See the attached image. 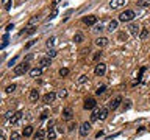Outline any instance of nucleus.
Segmentation results:
<instances>
[{
  "instance_id": "nucleus-1",
  "label": "nucleus",
  "mask_w": 150,
  "mask_h": 140,
  "mask_svg": "<svg viewBox=\"0 0 150 140\" xmlns=\"http://www.w3.org/2000/svg\"><path fill=\"white\" fill-rule=\"evenodd\" d=\"M134 17H136V14H134L133 9H127V11H124V13L119 16V20H120V22H131Z\"/></svg>"
},
{
  "instance_id": "nucleus-42",
  "label": "nucleus",
  "mask_w": 150,
  "mask_h": 140,
  "mask_svg": "<svg viewBox=\"0 0 150 140\" xmlns=\"http://www.w3.org/2000/svg\"><path fill=\"white\" fill-rule=\"evenodd\" d=\"M56 14H58V9H56V8H53V11H52V14H50V19L56 17Z\"/></svg>"
},
{
  "instance_id": "nucleus-18",
  "label": "nucleus",
  "mask_w": 150,
  "mask_h": 140,
  "mask_svg": "<svg viewBox=\"0 0 150 140\" xmlns=\"http://www.w3.org/2000/svg\"><path fill=\"white\" fill-rule=\"evenodd\" d=\"M21 118H22V112H16V114L13 115V118L9 120V121H11V125H16V123H17V121L21 120Z\"/></svg>"
},
{
  "instance_id": "nucleus-35",
  "label": "nucleus",
  "mask_w": 150,
  "mask_h": 140,
  "mask_svg": "<svg viewBox=\"0 0 150 140\" xmlns=\"http://www.w3.org/2000/svg\"><path fill=\"white\" fill-rule=\"evenodd\" d=\"M55 56H56V50H50L49 53H47V58H50V59L55 58Z\"/></svg>"
},
{
  "instance_id": "nucleus-28",
  "label": "nucleus",
  "mask_w": 150,
  "mask_h": 140,
  "mask_svg": "<svg viewBox=\"0 0 150 140\" xmlns=\"http://www.w3.org/2000/svg\"><path fill=\"white\" fill-rule=\"evenodd\" d=\"M147 36H149V30H147V28H144V30L141 31L139 37H141V39H147Z\"/></svg>"
},
{
  "instance_id": "nucleus-16",
  "label": "nucleus",
  "mask_w": 150,
  "mask_h": 140,
  "mask_svg": "<svg viewBox=\"0 0 150 140\" xmlns=\"http://www.w3.org/2000/svg\"><path fill=\"white\" fill-rule=\"evenodd\" d=\"M50 64H52L50 58H41L39 59V65H41V67H49Z\"/></svg>"
},
{
  "instance_id": "nucleus-10",
  "label": "nucleus",
  "mask_w": 150,
  "mask_h": 140,
  "mask_svg": "<svg viewBox=\"0 0 150 140\" xmlns=\"http://www.w3.org/2000/svg\"><path fill=\"white\" fill-rule=\"evenodd\" d=\"M38 100H39V90H38V89H33V90L30 92V101L36 103Z\"/></svg>"
},
{
  "instance_id": "nucleus-3",
  "label": "nucleus",
  "mask_w": 150,
  "mask_h": 140,
  "mask_svg": "<svg viewBox=\"0 0 150 140\" xmlns=\"http://www.w3.org/2000/svg\"><path fill=\"white\" fill-rule=\"evenodd\" d=\"M89 132H91V123H89V121H84V123L80 126V135H81V137H86Z\"/></svg>"
},
{
  "instance_id": "nucleus-38",
  "label": "nucleus",
  "mask_w": 150,
  "mask_h": 140,
  "mask_svg": "<svg viewBox=\"0 0 150 140\" xmlns=\"http://www.w3.org/2000/svg\"><path fill=\"white\" fill-rule=\"evenodd\" d=\"M86 79H88V76H86V75H81V76L78 78V84H83L84 81H86Z\"/></svg>"
},
{
  "instance_id": "nucleus-37",
  "label": "nucleus",
  "mask_w": 150,
  "mask_h": 140,
  "mask_svg": "<svg viewBox=\"0 0 150 140\" xmlns=\"http://www.w3.org/2000/svg\"><path fill=\"white\" fill-rule=\"evenodd\" d=\"M102 55H103V53H102V50H100V51H97V53L94 55V61H98V59L102 58Z\"/></svg>"
},
{
  "instance_id": "nucleus-27",
  "label": "nucleus",
  "mask_w": 150,
  "mask_h": 140,
  "mask_svg": "<svg viewBox=\"0 0 150 140\" xmlns=\"http://www.w3.org/2000/svg\"><path fill=\"white\" fill-rule=\"evenodd\" d=\"M2 2H3L5 9H6V11H9V9H11V0H2Z\"/></svg>"
},
{
  "instance_id": "nucleus-32",
  "label": "nucleus",
  "mask_w": 150,
  "mask_h": 140,
  "mask_svg": "<svg viewBox=\"0 0 150 140\" xmlns=\"http://www.w3.org/2000/svg\"><path fill=\"white\" fill-rule=\"evenodd\" d=\"M69 75V69H59V76H67Z\"/></svg>"
},
{
  "instance_id": "nucleus-20",
  "label": "nucleus",
  "mask_w": 150,
  "mask_h": 140,
  "mask_svg": "<svg viewBox=\"0 0 150 140\" xmlns=\"http://www.w3.org/2000/svg\"><path fill=\"white\" fill-rule=\"evenodd\" d=\"M108 112H110V107H102L100 109V118L98 120H105L108 117Z\"/></svg>"
},
{
  "instance_id": "nucleus-29",
  "label": "nucleus",
  "mask_w": 150,
  "mask_h": 140,
  "mask_svg": "<svg viewBox=\"0 0 150 140\" xmlns=\"http://www.w3.org/2000/svg\"><path fill=\"white\" fill-rule=\"evenodd\" d=\"M66 95H67V90H66V89H61V90L56 93V97H59V98H64Z\"/></svg>"
},
{
  "instance_id": "nucleus-9",
  "label": "nucleus",
  "mask_w": 150,
  "mask_h": 140,
  "mask_svg": "<svg viewBox=\"0 0 150 140\" xmlns=\"http://www.w3.org/2000/svg\"><path fill=\"white\" fill-rule=\"evenodd\" d=\"M72 117H74V112L70 107H66V109L63 111V118L64 120H72Z\"/></svg>"
},
{
  "instance_id": "nucleus-11",
  "label": "nucleus",
  "mask_w": 150,
  "mask_h": 140,
  "mask_svg": "<svg viewBox=\"0 0 150 140\" xmlns=\"http://www.w3.org/2000/svg\"><path fill=\"white\" fill-rule=\"evenodd\" d=\"M97 22V17L96 16H86L83 19V23H86V25H94V23Z\"/></svg>"
},
{
  "instance_id": "nucleus-47",
  "label": "nucleus",
  "mask_w": 150,
  "mask_h": 140,
  "mask_svg": "<svg viewBox=\"0 0 150 140\" xmlns=\"http://www.w3.org/2000/svg\"><path fill=\"white\" fill-rule=\"evenodd\" d=\"M0 140H5V135H2V137H0Z\"/></svg>"
},
{
  "instance_id": "nucleus-39",
  "label": "nucleus",
  "mask_w": 150,
  "mask_h": 140,
  "mask_svg": "<svg viewBox=\"0 0 150 140\" xmlns=\"http://www.w3.org/2000/svg\"><path fill=\"white\" fill-rule=\"evenodd\" d=\"M6 44H8V34H5V36H3V44H2V48H5V47H6Z\"/></svg>"
},
{
  "instance_id": "nucleus-30",
  "label": "nucleus",
  "mask_w": 150,
  "mask_h": 140,
  "mask_svg": "<svg viewBox=\"0 0 150 140\" xmlns=\"http://www.w3.org/2000/svg\"><path fill=\"white\" fill-rule=\"evenodd\" d=\"M127 37H128V36H127V33H124V31L117 34V39H119V41H127Z\"/></svg>"
},
{
  "instance_id": "nucleus-25",
  "label": "nucleus",
  "mask_w": 150,
  "mask_h": 140,
  "mask_svg": "<svg viewBox=\"0 0 150 140\" xmlns=\"http://www.w3.org/2000/svg\"><path fill=\"white\" fill-rule=\"evenodd\" d=\"M9 140H21V134L16 132V131H13V132H11V137H9Z\"/></svg>"
},
{
  "instance_id": "nucleus-43",
  "label": "nucleus",
  "mask_w": 150,
  "mask_h": 140,
  "mask_svg": "<svg viewBox=\"0 0 150 140\" xmlns=\"http://www.w3.org/2000/svg\"><path fill=\"white\" fill-rule=\"evenodd\" d=\"M35 42H36V41H30V42H28V44L25 45V48H30L31 45H35Z\"/></svg>"
},
{
  "instance_id": "nucleus-24",
  "label": "nucleus",
  "mask_w": 150,
  "mask_h": 140,
  "mask_svg": "<svg viewBox=\"0 0 150 140\" xmlns=\"http://www.w3.org/2000/svg\"><path fill=\"white\" fill-rule=\"evenodd\" d=\"M116 28H117V20H111V22H110V25H108V30L112 33V31L116 30Z\"/></svg>"
},
{
  "instance_id": "nucleus-40",
  "label": "nucleus",
  "mask_w": 150,
  "mask_h": 140,
  "mask_svg": "<svg viewBox=\"0 0 150 140\" xmlns=\"http://www.w3.org/2000/svg\"><path fill=\"white\" fill-rule=\"evenodd\" d=\"M53 44H55V37H50V39L47 41V47H52Z\"/></svg>"
},
{
  "instance_id": "nucleus-5",
  "label": "nucleus",
  "mask_w": 150,
  "mask_h": 140,
  "mask_svg": "<svg viewBox=\"0 0 150 140\" xmlns=\"http://www.w3.org/2000/svg\"><path fill=\"white\" fill-rule=\"evenodd\" d=\"M84 109L86 111H91V109H96L97 107V101L94 100V98H86V101H84Z\"/></svg>"
},
{
  "instance_id": "nucleus-8",
  "label": "nucleus",
  "mask_w": 150,
  "mask_h": 140,
  "mask_svg": "<svg viewBox=\"0 0 150 140\" xmlns=\"http://www.w3.org/2000/svg\"><path fill=\"white\" fill-rule=\"evenodd\" d=\"M124 5H125V0H111V2H110V6L112 9H117V8L124 6Z\"/></svg>"
},
{
  "instance_id": "nucleus-14",
  "label": "nucleus",
  "mask_w": 150,
  "mask_h": 140,
  "mask_svg": "<svg viewBox=\"0 0 150 140\" xmlns=\"http://www.w3.org/2000/svg\"><path fill=\"white\" fill-rule=\"evenodd\" d=\"M98 118H100V109L96 107V109L92 111V114H91V121H97Z\"/></svg>"
},
{
  "instance_id": "nucleus-4",
  "label": "nucleus",
  "mask_w": 150,
  "mask_h": 140,
  "mask_svg": "<svg viewBox=\"0 0 150 140\" xmlns=\"http://www.w3.org/2000/svg\"><path fill=\"white\" fill-rule=\"evenodd\" d=\"M120 103H122V97H120V95H117V97H114V98H112V100L110 101V104H108V107L114 111V109H117V107H119Z\"/></svg>"
},
{
  "instance_id": "nucleus-19",
  "label": "nucleus",
  "mask_w": 150,
  "mask_h": 140,
  "mask_svg": "<svg viewBox=\"0 0 150 140\" xmlns=\"http://www.w3.org/2000/svg\"><path fill=\"white\" fill-rule=\"evenodd\" d=\"M44 137H45V132L42 129H39L35 135H33V139H35V140H44Z\"/></svg>"
},
{
  "instance_id": "nucleus-7",
  "label": "nucleus",
  "mask_w": 150,
  "mask_h": 140,
  "mask_svg": "<svg viewBox=\"0 0 150 140\" xmlns=\"http://www.w3.org/2000/svg\"><path fill=\"white\" fill-rule=\"evenodd\" d=\"M55 98H56V93L49 92V93H45V95H44V103L50 104V103H53V101H55Z\"/></svg>"
},
{
  "instance_id": "nucleus-31",
  "label": "nucleus",
  "mask_w": 150,
  "mask_h": 140,
  "mask_svg": "<svg viewBox=\"0 0 150 140\" xmlns=\"http://www.w3.org/2000/svg\"><path fill=\"white\" fill-rule=\"evenodd\" d=\"M105 90H106V86H100L96 90V93H97V95H102V93H105Z\"/></svg>"
},
{
  "instance_id": "nucleus-34",
  "label": "nucleus",
  "mask_w": 150,
  "mask_h": 140,
  "mask_svg": "<svg viewBox=\"0 0 150 140\" xmlns=\"http://www.w3.org/2000/svg\"><path fill=\"white\" fill-rule=\"evenodd\" d=\"M38 20H39V17H38V16H35V17H31V19H30V27H33V25H36V23H38Z\"/></svg>"
},
{
  "instance_id": "nucleus-15",
  "label": "nucleus",
  "mask_w": 150,
  "mask_h": 140,
  "mask_svg": "<svg viewBox=\"0 0 150 140\" xmlns=\"http://www.w3.org/2000/svg\"><path fill=\"white\" fill-rule=\"evenodd\" d=\"M96 44H97V47H100V48H102V47H105L108 44V39H106V37H97Z\"/></svg>"
},
{
  "instance_id": "nucleus-36",
  "label": "nucleus",
  "mask_w": 150,
  "mask_h": 140,
  "mask_svg": "<svg viewBox=\"0 0 150 140\" xmlns=\"http://www.w3.org/2000/svg\"><path fill=\"white\" fill-rule=\"evenodd\" d=\"M130 107H131V101H130V100H127V101L124 103V111L130 109Z\"/></svg>"
},
{
  "instance_id": "nucleus-13",
  "label": "nucleus",
  "mask_w": 150,
  "mask_h": 140,
  "mask_svg": "<svg viewBox=\"0 0 150 140\" xmlns=\"http://www.w3.org/2000/svg\"><path fill=\"white\" fill-rule=\"evenodd\" d=\"M41 75H42V69H41V67H36V69H31V70H30V76H31V78L41 76Z\"/></svg>"
},
{
  "instance_id": "nucleus-22",
  "label": "nucleus",
  "mask_w": 150,
  "mask_h": 140,
  "mask_svg": "<svg viewBox=\"0 0 150 140\" xmlns=\"http://www.w3.org/2000/svg\"><path fill=\"white\" fill-rule=\"evenodd\" d=\"M35 31H36V28H35V27H28V30H23V31H21V36H28V34H33Z\"/></svg>"
},
{
  "instance_id": "nucleus-21",
  "label": "nucleus",
  "mask_w": 150,
  "mask_h": 140,
  "mask_svg": "<svg viewBox=\"0 0 150 140\" xmlns=\"http://www.w3.org/2000/svg\"><path fill=\"white\" fill-rule=\"evenodd\" d=\"M31 134H33V128H31V126H25V128H23L22 135H23V137H30Z\"/></svg>"
},
{
  "instance_id": "nucleus-41",
  "label": "nucleus",
  "mask_w": 150,
  "mask_h": 140,
  "mask_svg": "<svg viewBox=\"0 0 150 140\" xmlns=\"http://www.w3.org/2000/svg\"><path fill=\"white\" fill-rule=\"evenodd\" d=\"M16 62H17V56H16V58H13L11 61H9V62H8V65H9V67H13V65L16 64Z\"/></svg>"
},
{
  "instance_id": "nucleus-2",
  "label": "nucleus",
  "mask_w": 150,
  "mask_h": 140,
  "mask_svg": "<svg viewBox=\"0 0 150 140\" xmlns=\"http://www.w3.org/2000/svg\"><path fill=\"white\" fill-rule=\"evenodd\" d=\"M28 69H30V64H28L27 61H23V62H21L19 65L14 67V75H17V76H19V75H23Z\"/></svg>"
},
{
  "instance_id": "nucleus-44",
  "label": "nucleus",
  "mask_w": 150,
  "mask_h": 140,
  "mask_svg": "<svg viewBox=\"0 0 150 140\" xmlns=\"http://www.w3.org/2000/svg\"><path fill=\"white\" fill-rule=\"evenodd\" d=\"M74 128H77V125H75V123H70V126H69V131H72Z\"/></svg>"
},
{
  "instance_id": "nucleus-12",
  "label": "nucleus",
  "mask_w": 150,
  "mask_h": 140,
  "mask_svg": "<svg viewBox=\"0 0 150 140\" xmlns=\"http://www.w3.org/2000/svg\"><path fill=\"white\" fill-rule=\"evenodd\" d=\"M128 30H130V33H131L133 36H138V34H139V27H138V23H130Z\"/></svg>"
},
{
  "instance_id": "nucleus-46",
  "label": "nucleus",
  "mask_w": 150,
  "mask_h": 140,
  "mask_svg": "<svg viewBox=\"0 0 150 140\" xmlns=\"http://www.w3.org/2000/svg\"><path fill=\"white\" fill-rule=\"evenodd\" d=\"M102 30H103L102 25H97V27H96V31H102Z\"/></svg>"
},
{
  "instance_id": "nucleus-6",
  "label": "nucleus",
  "mask_w": 150,
  "mask_h": 140,
  "mask_svg": "<svg viewBox=\"0 0 150 140\" xmlns=\"http://www.w3.org/2000/svg\"><path fill=\"white\" fill-rule=\"evenodd\" d=\"M105 72H106V65L105 64H97L96 65V70H94V73L97 75V76H103V75H105Z\"/></svg>"
},
{
  "instance_id": "nucleus-23",
  "label": "nucleus",
  "mask_w": 150,
  "mask_h": 140,
  "mask_svg": "<svg viewBox=\"0 0 150 140\" xmlns=\"http://www.w3.org/2000/svg\"><path fill=\"white\" fill-rule=\"evenodd\" d=\"M136 5H138L139 8H145V6H149V5H150V0H138V3H136Z\"/></svg>"
},
{
  "instance_id": "nucleus-17",
  "label": "nucleus",
  "mask_w": 150,
  "mask_h": 140,
  "mask_svg": "<svg viewBox=\"0 0 150 140\" xmlns=\"http://www.w3.org/2000/svg\"><path fill=\"white\" fill-rule=\"evenodd\" d=\"M55 137H56L55 128H49V131H47V139H49V140H55Z\"/></svg>"
},
{
  "instance_id": "nucleus-45",
  "label": "nucleus",
  "mask_w": 150,
  "mask_h": 140,
  "mask_svg": "<svg viewBox=\"0 0 150 140\" xmlns=\"http://www.w3.org/2000/svg\"><path fill=\"white\" fill-rule=\"evenodd\" d=\"M13 28H14V25H13V23H9V25L6 27V31H9V30H13Z\"/></svg>"
},
{
  "instance_id": "nucleus-26",
  "label": "nucleus",
  "mask_w": 150,
  "mask_h": 140,
  "mask_svg": "<svg viewBox=\"0 0 150 140\" xmlns=\"http://www.w3.org/2000/svg\"><path fill=\"white\" fill-rule=\"evenodd\" d=\"M74 41L77 42V44H80V42L83 41V34H81V33H77V34L74 36Z\"/></svg>"
},
{
  "instance_id": "nucleus-33",
  "label": "nucleus",
  "mask_w": 150,
  "mask_h": 140,
  "mask_svg": "<svg viewBox=\"0 0 150 140\" xmlns=\"http://www.w3.org/2000/svg\"><path fill=\"white\" fill-rule=\"evenodd\" d=\"M5 90H6V93H11V92H14V90H16V84H11V86H8L6 89H5Z\"/></svg>"
}]
</instances>
